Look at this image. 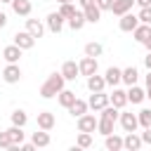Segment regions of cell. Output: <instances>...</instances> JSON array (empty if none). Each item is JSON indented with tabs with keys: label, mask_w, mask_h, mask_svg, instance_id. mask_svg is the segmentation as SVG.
Segmentation results:
<instances>
[{
	"label": "cell",
	"mask_w": 151,
	"mask_h": 151,
	"mask_svg": "<svg viewBox=\"0 0 151 151\" xmlns=\"http://www.w3.org/2000/svg\"><path fill=\"white\" fill-rule=\"evenodd\" d=\"M64 87H66V78H64L61 73H52V76H47V80L40 85V97H42V99H52V97H57Z\"/></svg>",
	"instance_id": "obj_1"
},
{
	"label": "cell",
	"mask_w": 151,
	"mask_h": 151,
	"mask_svg": "<svg viewBox=\"0 0 151 151\" xmlns=\"http://www.w3.org/2000/svg\"><path fill=\"white\" fill-rule=\"evenodd\" d=\"M118 123H120V127H123L125 132H137V127H139L137 113H132V111H123V109H120V113H118Z\"/></svg>",
	"instance_id": "obj_2"
},
{
	"label": "cell",
	"mask_w": 151,
	"mask_h": 151,
	"mask_svg": "<svg viewBox=\"0 0 151 151\" xmlns=\"http://www.w3.org/2000/svg\"><path fill=\"white\" fill-rule=\"evenodd\" d=\"M76 125H78V132H94L97 130V116L94 113H83V116H78Z\"/></svg>",
	"instance_id": "obj_3"
},
{
	"label": "cell",
	"mask_w": 151,
	"mask_h": 151,
	"mask_svg": "<svg viewBox=\"0 0 151 151\" xmlns=\"http://www.w3.org/2000/svg\"><path fill=\"white\" fill-rule=\"evenodd\" d=\"M2 80H5L7 85H17V83L21 80V68H19V64H7V66L2 68Z\"/></svg>",
	"instance_id": "obj_4"
},
{
	"label": "cell",
	"mask_w": 151,
	"mask_h": 151,
	"mask_svg": "<svg viewBox=\"0 0 151 151\" xmlns=\"http://www.w3.org/2000/svg\"><path fill=\"white\" fill-rule=\"evenodd\" d=\"M137 24H139V19H137V14H132V12H125V14L118 19V28H120L123 33H132V31L137 28Z\"/></svg>",
	"instance_id": "obj_5"
},
{
	"label": "cell",
	"mask_w": 151,
	"mask_h": 151,
	"mask_svg": "<svg viewBox=\"0 0 151 151\" xmlns=\"http://www.w3.org/2000/svg\"><path fill=\"white\" fill-rule=\"evenodd\" d=\"M97 68H99V64H97V57H83L80 61H78V71H80V76H92V73H97Z\"/></svg>",
	"instance_id": "obj_6"
},
{
	"label": "cell",
	"mask_w": 151,
	"mask_h": 151,
	"mask_svg": "<svg viewBox=\"0 0 151 151\" xmlns=\"http://www.w3.org/2000/svg\"><path fill=\"white\" fill-rule=\"evenodd\" d=\"M106 104H109V94H106L104 90H101V92H92L90 99H87V106H90L92 111H97V113H99Z\"/></svg>",
	"instance_id": "obj_7"
},
{
	"label": "cell",
	"mask_w": 151,
	"mask_h": 151,
	"mask_svg": "<svg viewBox=\"0 0 151 151\" xmlns=\"http://www.w3.org/2000/svg\"><path fill=\"white\" fill-rule=\"evenodd\" d=\"M64 24H66V19H64L59 12H50V14H47V19H45V26H47L52 33H61Z\"/></svg>",
	"instance_id": "obj_8"
},
{
	"label": "cell",
	"mask_w": 151,
	"mask_h": 151,
	"mask_svg": "<svg viewBox=\"0 0 151 151\" xmlns=\"http://www.w3.org/2000/svg\"><path fill=\"white\" fill-rule=\"evenodd\" d=\"M17 47H21V50H31L33 45H35V38L28 33V31H17L14 33V40H12Z\"/></svg>",
	"instance_id": "obj_9"
},
{
	"label": "cell",
	"mask_w": 151,
	"mask_h": 151,
	"mask_svg": "<svg viewBox=\"0 0 151 151\" xmlns=\"http://www.w3.org/2000/svg\"><path fill=\"white\" fill-rule=\"evenodd\" d=\"M125 92H127V104H142V101L146 99V90H144V87H139L137 83H134V85H130Z\"/></svg>",
	"instance_id": "obj_10"
},
{
	"label": "cell",
	"mask_w": 151,
	"mask_h": 151,
	"mask_svg": "<svg viewBox=\"0 0 151 151\" xmlns=\"http://www.w3.org/2000/svg\"><path fill=\"white\" fill-rule=\"evenodd\" d=\"M109 104H113L116 109H125L127 106V92L125 90H120L118 85L113 87V92L109 94Z\"/></svg>",
	"instance_id": "obj_11"
},
{
	"label": "cell",
	"mask_w": 151,
	"mask_h": 151,
	"mask_svg": "<svg viewBox=\"0 0 151 151\" xmlns=\"http://www.w3.org/2000/svg\"><path fill=\"white\" fill-rule=\"evenodd\" d=\"M144 146V142H142V137L137 134V132H127L125 137H123V149L125 151H139Z\"/></svg>",
	"instance_id": "obj_12"
},
{
	"label": "cell",
	"mask_w": 151,
	"mask_h": 151,
	"mask_svg": "<svg viewBox=\"0 0 151 151\" xmlns=\"http://www.w3.org/2000/svg\"><path fill=\"white\" fill-rule=\"evenodd\" d=\"M54 125H57V118H54V113L52 111H40L38 113V127L40 130H54Z\"/></svg>",
	"instance_id": "obj_13"
},
{
	"label": "cell",
	"mask_w": 151,
	"mask_h": 151,
	"mask_svg": "<svg viewBox=\"0 0 151 151\" xmlns=\"http://www.w3.org/2000/svg\"><path fill=\"white\" fill-rule=\"evenodd\" d=\"M21 52H24V50H21V47H17V45L12 42V45H7V47L2 50V59H5L7 64H19Z\"/></svg>",
	"instance_id": "obj_14"
},
{
	"label": "cell",
	"mask_w": 151,
	"mask_h": 151,
	"mask_svg": "<svg viewBox=\"0 0 151 151\" xmlns=\"http://www.w3.org/2000/svg\"><path fill=\"white\" fill-rule=\"evenodd\" d=\"M7 134H9L12 146H19V144L26 139V132H24V127H21V125H9V127H7ZM12 146H9V149H12Z\"/></svg>",
	"instance_id": "obj_15"
},
{
	"label": "cell",
	"mask_w": 151,
	"mask_h": 151,
	"mask_svg": "<svg viewBox=\"0 0 151 151\" xmlns=\"http://www.w3.org/2000/svg\"><path fill=\"white\" fill-rule=\"evenodd\" d=\"M9 5H12V12H14V14H19V17H31V9H33L31 0H12Z\"/></svg>",
	"instance_id": "obj_16"
},
{
	"label": "cell",
	"mask_w": 151,
	"mask_h": 151,
	"mask_svg": "<svg viewBox=\"0 0 151 151\" xmlns=\"http://www.w3.org/2000/svg\"><path fill=\"white\" fill-rule=\"evenodd\" d=\"M26 31L38 40V38H42V33H45V24H42L40 19H26Z\"/></svg>",
	"instance_id": "obj_17"
},
{
	"label": "cell",
	"mask_w": 151,
	"mask_h": 151,
	"mask_svg": "<svg viewBox=\"0 0 151 151\" xmlns=\"http://www.w3.org/2000/svg\"><path fill=\"white\" fill-rule=\"evenodd\" d=\"M59 73H61L66 80H76V78L80 76V71H78V64H76V61H71V59L61 64V71H59Z\"/></svg>",
	"instance_id": "obj_18"
},
{
	"label": "cell",
	"mask_w": 151,
	"mask_h": 151,
	"mask_svg": "<svg viewBox=\"0 0 151 151\" xmlns=\"http://www.w3.org/2000/svg\"><path fill=\"white\" fill-rule=\"evenodd\" d=\"M120 73H123V68H118V66H109V68H106V73H104L106 85H111V87L120 85V83H123V80H120Z\"/></svg>",
	"instance_id": "obj_19"
},
{
	"label": "cell",
	"mask_w": 151,
	"mask_h": 151,
	"mask_svg": "<svg viewBox=\"0 0 151 151\" xmlns=\"http://www.w3.org/2000/svg\"><path fill=\"white\" fill-rule=\"evenodd\" d=\"M87 90H90V92H101V90H106V80H104V76H99V73L87 76Z\"/></svg>",
	"instance_id": "obj_20"
},
{
	"label": "cell",
	"mask_w": 151,
	"mask_h": 151,
	"mask_svg": "<svg viewBox=\"0 0 151 151\" xmlns=\"http://www.w3.org/2000/svg\"><path fill=\"white\" fill-rule=\"evenodd\" d=\"M83 14H85V21L87 24H99V19H101V9L97 7V2L94 5H87L83 9Z\"/></svg>",
	"instance_id": "obj_21"
},
{
	"label": "cell",
	"mask_w": 151,
	"mask_h": 151,
	"mask_svg": "<svg viewBox=\"0 0 151 151\" xmlns=\"http://www.w3.org/2000/svg\"><path fill=\"white\" fill-rule=\"evenodd\" d=\"M66 21H68V28H71V31H83V26L87 24V21H85L83 9H76V14H73V17H68Z\"/></svg>",
	"instance_id": "obj_22"
},
{
	"label": "cell",
	"mask_w": 151,
	"mask_h": 151,
	"mask_svg": "<svg viewBox=\"0 0 151 151\" xmlns=\"http://www.w3.org/2000/svg\"><path fill=\"white\" fill-rule=\"evenodd\" d=\"M87 111H90V106H87V101L80 99V97H76V101L68 106V113H71L73 118H78V116H83V113H87Z\"/></svg>",
	"instance_id": "obj_23"
},
{
	"label": "cell",
	"mask_w": 151,
	"mask_h": 151,
	"mask_svg": "<svg viewBox=\"0 0 151 151\" xmlns=\"http://www.w3.org/2000/svg\"><path fill=\"white\" fill-rule=\"evenodd\" d=\"M33 144H35V149H45V146H50V132L47 130H40L38 127V132H33V139H31Z\"/></svg>",
	"instance_id": "obj_24"
},
{
	"label": "cell",
	"mask_w": 151,
	"mask_h": 151,
	"mask_svg": "<svg viewBox=\"0 0 151 151\" xmlns=\"http://www.w3.org/2000/svg\"><path fill=\"white\" fill-rule=\"evenodd\" d=\"M149 35H151V24H142V21H139V24H137V28L132 31V38H134L137 42H144Z\"/></svg>",
	"instance_id": "obj_25"
},
{
	"label": "cell",
	"mask_w": 151,
	"mask_h": 151,
	"mask_svg": "<svg viewBox=\"0 0 151 151\" xmlns=\"http://www.w3.org/2000/svg\"><path fill=\"white\" fill-rule=\"evenodd\" d=\"M120 80L130 87V85H134L137 80H139V71L134 68V66H127V68H123V73H120Z\"/></svg>",
	"instance_id": "obj_26"
},
{
	"label": "cell",
	"mask_w": 151,
	"mask_h": 151,
	"mask_svg": "<svg viewBox=\"0 0 151 151\" xmlns=\"http://www.w3.org/2000/svg\"><path fill=\"white\" fill-rule=\"evenodd\" d=\"M113 125H116V120H111V118H104V116H99L97 118V132L99 134H111L113 132Z\"/></svg>",
	"instance_id": "obj_27"
},
{
	"label": "cell",
	"mask_w": 151,
	"mask_h": 151,
	"mask_svg": "<svg viewBox=\"0 0 151 151\" xmlns=\"http://www.w3.org/2000/svg\"><path fill=\"white\" fill-rule=\"evenodd\" d=\"M104 146H106V151H120L123 149V137H118V134H106L104 137Z\"/></svg>",
	"instance_id": "obj_28"
},
{
	"label": "cell",
	"mask_w": 151,
	"mask_h": 151,
	"mask_svg": "<svg viewBox=\"0 0 151 151\" xmlns=\"http://www.w3.org/2000/svg\"><path fill=\"white\" fill-rule=\"evenodd\" d=\"M132 5H134V0H113L111 12H113L116 17H123L125 12H130V9H132Z\"/></svg>",
	"instance_id": "obj_29"
},
{
	"label": "cell",
	"mask_w": 151,
	"mask_h": 151,
	"mask_svg": "<svg viewBox=\"0 0 151 151\" xmlns=\"http://www.w3.org/2000/svg\"><path fill=\"white\" fill-rule=\"evenodd\" d=\"M76 97H78V94H76L73 90H66V87H64V90H61V92L57 94V101H59V104H61L64 109H68V106H71V104L76 101Z\"/></svg>",
	"instance_id": "obj_30"
},
{
	"label": "cell",
	"mask_w": 151,
	"mask_h": 151,
	"mask_svg": "<svg viewBox=\"0 0 151 151\" xmlns=\"http://www.w3.org/2000/svg\"><path fill=\"white\" fill-rule=\"evenodd\" d=\"M9 120H12V125H26L28 123V116H26V111L24 109H14L12 113H9Z\"/></svg>",
	"instance_id": "obj_31"
},
{
	"label": "cell",
	"mask_w": 151,
	"mask_h": 151,
	"mask_svg": "<svg viewBox=\"0 0 151 151\" xmlns=\"http://www.w3.org/2000/svg\"><path fill=\"white\" fill-rule=\"evenodd\" d=\"M101 52H104L101 42H87L85 45V57H101Z\"/></svg>",
	"instance_id": "obj_32"
},
{
	"label": "cell",
	"mask_w": 151,
	"mask_h": 151,
	"mask_svg": "<svg viewBox=\"0 0 151 151\" xmlns=\"http://www.w3.org/2000/svg\"><path fill=\"white\" fill-rule=\"evenodd\" d=\"M76 146L78 149H90L92 146V132H80L78 139H76Z\"/></svg>",
	"instance_id": "obj_33"
},
{
	"label": "cell",
	"mask_w": 151,
	"mask_h": 151,
	"mask_svg": "<svg viewBox=\"0 0 151 151\" xmlns=\"http://www.w3.org/2000/svg\"><path fill=\"white\" fill-rule=\"evenodd\" d=\"M137 120H139V127H151V109H142L137 113Z\"/></svg>",
	"instance_id": "obj_34"
},
{
	"label": "cell",
	"mask_w": 151,
	"mask_h": 151,
	"mask_svg": "<svg viewBox=\"0 0 151 151\" xmlns=\"http://www.w3.org/2000/svg\"><path fill=\"white\" fill-rule=\"evenodd\" d=\"M57 12H59L64 19H68V17H73V14H76V5H73V2H61Z\"/></svg>",
	"instance_id": "obj_35"
},
{
	"label": "cell",
	"mask_w": 151,
	"mask_h": 151,
	"mask_svg": "<svg viewBox=\"0 0 151 151\" xmlns=\"http://www.w3.org/2000/svg\"><path fill=\"white\" fill-rule=\"evenodd\" d=\"M137 19H139L142 24H151V5L142 7V9H139V14H137Z\"/></svg>",
	"instance_id": "obj_36"
},
{
	"label": "cell",
	"mask_w": 151,
	"mask_h": 151,
	"mask_svg": "<svg viewBox=\"0 0 151 151\" xmlns=\"http://www.w3.org/2000/svg\"><path fill=\"white\" fill-rule=\"evenodd\" d=\"M9 146H12L9 134H7V130H2V132H0V149H7V151H9Z\"/></svg>",
	"instance_id": "obj_37"
},
{
	"label": "cell",
	"mask_w": 151,
	"mask_h": 151,
	"mask_svg": "<svg viewBox=\"0 0 151 151\" xmlns=\"http://www.w3.org/2000/svg\"><path fill=\"white\" fill-rule=\"evenodd\" d=\"M94 2L101 12H111V7H113V0H94Z\"/></svg>",
	"instance_id": "obj_38"
},
{
	"label": "cell",
	"mask_w": 151,
	"mask_h": 151,
	"mask_svg": "<svg viewBox=\"0 0 151 151\" xmlns=\"http://www.w3.org/2000/svg\"><path fill=\"white\" fill-rule=\"evenodd\" d=\"M139 137H142L144 144H151V127H144V132H142Z\"/></svg>",
	"instance_id": "obj_39"
},
{
	"label": "cell",
	"mask_w": 151,
	"mask_h": 151,
	"mask_svg": "<svg viewBox=\"0 0 151 151\" xmlns=\"http://www.w3.org/2000/svg\"><path fill=\"white\" fill-rule=\"evenodd\" d=\"M78 5H80V9H85L87 5H94V0H78Z\"/></svg>",
	"instance_id": "obj_40"
},
{
	"label": "cell",
	"mask_w": 151,
	"mask_h": 151,
	"mask_svg": "<svg viewBox=\"0 0 151 151\" xmlns=\"http://www.w3.org/2000/svg\"><path fill=\"white\" fill-rule=\"evenodd\" d=\"M5 26H7V14L0 12V28H5Z\"/></svg>",
	"instance_id": "obj_41"
},
{
	"label": "cell",
	"mask_w": 151,
	"mask_h": 151,
	"mask_svg": "<svg viewBox=\"0 0 151 151\" xmlns=\"http://www.w3.org/2000/svg\"><path fill=\"white\" fill-rule=\"evenodd\" d=\"M144 66L151 71V52H146V57H144Z\"/></svg>",
	"instance_id": "obj_42"
},
{
	"label": "cell",
	"mask_w": 151,
	"mask_h": 151,
	"mask_svg": "<svg viewBox=\"0 0 151 151\" xmlns=\"http://www.w3.org/2000/svg\"><path fill=\"white\" fill-rule=\"evenodd\" d=\"M142 45H144V47H146V52H151V35H149V38H146V40H144V42H142Z\"/></svg>",
	"instance_id": "obj_43"
},
{
	"label": "cell",
	"mask_w": 151,
	"mask_h": 151,
	"mask_svg": "<svg viewBox=\"0 0 151 151\" xmlns=\"http://www.w3.org/2000/svg\"><path fill=\"white\" fill-rule=\"evenodd\" d=\"M139 7H146V5H151V0H134Z\"/></svg>",
	"instance_id": "obj_44"
},
{
	"label": "cell",
	"mask_w": 151,
	"mask_h": 151,
	"mask_svg": "<svg viewBox=\"0 0 151 151\" xmlns=\"http://www.w3.org/2000/svg\"><path fill=\"white\" fill-rule=\"evenodd\" d=\"M146 99H151V85H146Z\"/></svg>",
	"instance_id": "obj_45"
},
{
	"label": "cell",
	"mask_w": 151,
	"mask_h": 151,
	"mask_svg": "<svg viewBox=\"0 0 151 151\" xmlns=\"http://www.w3.org/2000/svg\"><path fill=\"white\" fill-rule=\"evenodd\" d=\"M57 2H59V5H61V2H73V0H57Z\"/></svg>",
	"instance_id": "obj_46"
},
{
	"label": "cell",
	"mask_w": 151,
	"mask_h": 151,
	"mask_svg": "<svg viewBox=\"0 0 151 151\" xmlns=\"http://www.w3.org/2000/svg\"><path fill=\"white\" fill-rule=\"evenodd\" d=\"M0 2H7V5H9V2H12V0H0Z\"/></svg>",
	"instance_id": "obj_47"
},
{
	"label": "cell",
	"mask_w": 151,
	"mask_h": 151,
	"mask_svg": "<svg viewBox=\"0 0 151 151\" xmlns=\"http://www.w3.org/2000/svg\"><path fill=\"white\" fill-rule=\"evenodd\" d=\"M0 78H2V71H0Z\"/></svg>",
	"instance_id": "obj_48"
}]
</instances>
